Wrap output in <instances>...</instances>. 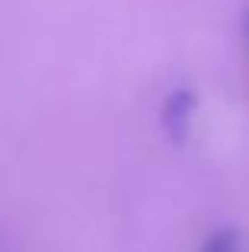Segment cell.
<instances>
[{
    "instance_id": "6da1fadb",
    "label": "cell",
    "mask_w": 249,
    "mask_h": 252,
    "mask_svg": "<svg viewBox=\"0 0 249 252\" xmlns=\"http://www.w3.org/2000/svg\"><path fill=\"white\" fill-rule=\"evenodd\" d=\"M198 252H240V240L233 230H218V233H211L205 240V246Z\"/></svg>"
},
{
    "instance_id": "7a4b0ae2",
    "label": "cell",
    "mask_w": 249,
    "mask_h": 252,
    "mask_svg": "<svg viewBox=\"0 0 249 252\" xmlns=\"http://www.w3.org/2000/svg\"><path fill=\"white\" fill-rule=\"evenodd\" d=\"M243 32H246V48H249V13H246V26H243Z\"/></svg>"
}]
</instances>
